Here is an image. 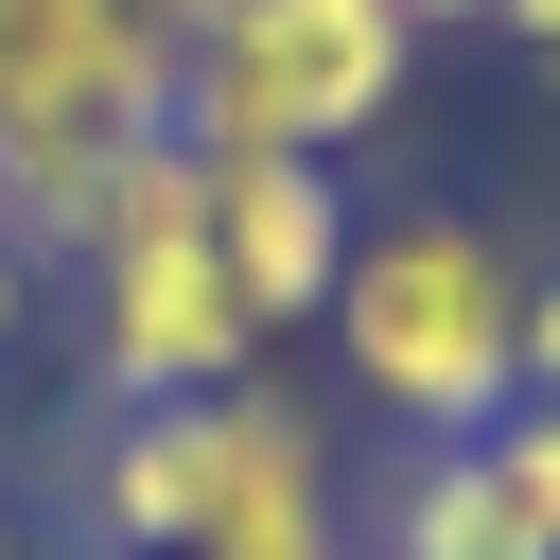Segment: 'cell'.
I'll return each mask as SVG.
<instances>
[{
  "label": "cell",
  "instance_id": "cell-1",
  "mask_svg": "<svg viewBox=\"0 0 560 560\" xmlns=\"http://www.w3.org/2000/svg\"><path fill=\"white\" fill-rule=\"evenodd\" d=\"M315 332L350 350V402L402 438H490L525 402V262L490 210H368Z\"/></svg>",
  "mask_w": 560,
  "mask_h": 560
},
{
  "label": "cell",
  "instance_id": "cell-2",
  "mask_svg": "<svg viewBox=\"0 0 560 560\" xmlns=\"http://www.w3.org/2000/svg\"><path fill=\"white\" fill-rule=\"evenodd\" d=\"M70 298H88V385L105 402H210V385L262 368L228 262H210V158L192 140L105 158V192L70 228Z\"/></svg>",
  "mask_w": 560,
  "mask_h": 560
},
{
  "label": "cell",
  "instance_id": "cell-3",
  "mask_svg": "<svg viewBox=\"0 0 560 560\" xmlns=\"http://www.w3.org/2000/svg\"><path fill=\"white\" fill-rule=\"evenodd\" d=\"M420 88L402 0H210L175 35V140L192 158H350Z\"/></svg>",
  "mask_w": 560,
  "mask_h": 560
},
{
  "label": "cell",
  "instance_id": "cell-4",
  "mask_svg": "<svg viewBox=\"0 0 560 560\" xmlns=\"http://www.w3.org/2000/svg\"><path fill=\"white\" fill-rule=\"evenodd\" d=\"M175 140V18L140 0H0V228L70 262L105 158Z\"/></svg>",
  "mask_w": 560,
  "mask_h": 560
},
{
  "label": "cell",
  "instance_id": "cell-5",
  "mask_svg": "<svg viewBox=\"0 0 560 560\" xmlns=\"http://www.w3.org/2000/svg\"><path fill=\"white\" fill-rule=\"evenodd\" d=\"M175 560H350V472H332V420L298 385H228V455H210V525Z\"/></svg>",
  "mask_w": 560,
  "mask_h": 560
},
{
  "label": "cell",
  "instance_id": "cell-6",
  "mask_svg": "<svg viewBox=\"0 0 560 560\" xmlns=\"http://www.w3.org/2000/svg\"><path fill=\"white\" fill-rule=\"evenodd\" d=\"M350 228H368V210H350V175H332V158H210V262H228V298H245V332H262V350L332 315Z\"/></svg>",
  "mask_w": 560,
  "mask_h": 560
},
{
  "label": "cell",
  "instance_id": "cell-7",
  "mask_svg": "<svg viewBox=\"0 0 560 560\" xmlns=\"http://www.w3.org/2000/svg\"><path fill=\"white\" fill-rule=\"evenodd\" d=\"M210 455H228V385H210V402H105V455H88V525L175 560V542L210 525Z\"/></svg>",
  "mask_w": 560,
  "mask_h": 560
},
{
  "label": "cell",
  "instance_id": "cell-8",
  "mask_svg": "<svg viewBox=\"0 0 560 560\" xmlns=\"http://www.w3.org/2000/svg\"><path fill=\"white\" fill-rule=\"evenodd\" d=\"M368 560H542V525L508 508L490 438H402V472H385V525H368Z\"/></svg>",
  "mask_w": 560,
  "mask_h": 560
},
{
  "label": "cell",
  "instance_id": "cell-9",
  "mask_svg": "<svg viewBox=\"0 0 560 560\" xmlns=\"http://www.w3.org/2000/svg\"><path fill=\"white\" fill-rule=\"evenodd\" d=\"M490 472H508V508H525L542 560H560V402H508V420H490Z\"/></svg>",
  "mask_w": 560,
  "mask_h": 560
},
{
  "label": "cell",
  "instance_id": "cell-10",
  "mask_svg": "<svg viewBox=\"0 0 560 560\" xmlns=\"http://www.w3.org/2000/svg\"><path fill=\"white\" fill-rule=\"evenodd\" d=\"M525 402H560V262H525Z\"/></svg>",
  "mask_w": 560,
  "mask_h": 560
},
{
  "label": "cell",
  "instance_id": "cell-11",
  "mask_svg": "<svg viewBox=\"0 0 560 560\" xmlns=\"http://www.w3.org/2000/svg\"><path fill=\"white\" fill-rule=\"evenodd\" d=\"M490 35H508V52H542V70H560V0H490Z\"/></svg>",
  "mask_w": 560,
  "mask_h": 560
},
{
  "label": "cell",
  "instance_id": "cell-12",
  "mask_svg": "<svg viewBox=\"0 0 560 560\" xmlns=\"http://www.w3.org/2000/svg\"><path fill=\"white\" fill-rule=\"evenodd\" d=\"M18 332H35V245L0 228V350H18Z\"/></svg>",
  "mask_w": 560,
  "mask_h": 560
},
{
  "label": "cell",
  "instance_id": "cell-13",
  "mask_svg": "<svg viewBox=\"0 0 560 560\" xmlns=\"http://www.w3.org/2000/svg\"><path fill=\"white\" fill-rule=\"evenodd\" d=\"M402 18H420V35H490V0H402Z\"/></svg>",
  "mask_w": 560,
  "mask_h": 560
},
{
  "label": "cell",
  "instance_id": "cell-14",
  "mask_svg": "<svg viewBox=\"0 0 560 560\" xmlns=\"http://www.w3.org/2000/svg\"><path fill=\"white\" fill-rule=\"evenodd\" d=\"M140 18H175V35H192V18H210V0H140Z\"/></svg>",
  "mask_w": 560,
  "mask_h": 560
},
{
  "label": "cell",
  "instance_id": "cell-15",
  "mask_svg": "<svg viewBox=\"0 0 560 560\" xmlns=\"http://www.w3.org/2000/svg\"><path fill=\"white\" fill-rule=\"evenodd\" d=\"M0 560H18V508H0Z\"/></svg>",
  "mask_w": 560,
  "mask_h": 560
},
{
  "label": "cell",
  "instance_id": "cell-16",
  "mask_svg": "<svg viewBox=\"0 0 560 560\" xmlns=\"http://www.w3.org/2000/svg\"><path fill=\"white\" fill-rule=\"evenodd\" d=\"M105 560H158V542H105Z\"/></svg>",
  "mask_w": 560,
  "mask_h": 560
}]
</instances>
